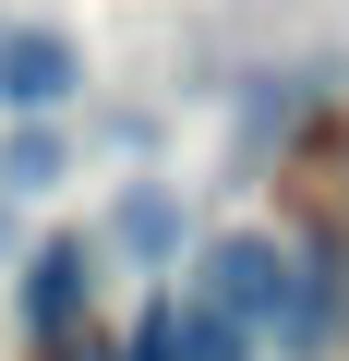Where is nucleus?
<instances>
[{
	"mask_svg": "<svg viewBox=\"0 0 349 361\" xmlns=\"http://www.w3.org/2000/svg\"><path fill=\"white\" fill-rule=\"evenodd\" d=\"M133 361H181V313H145V337H133Z\"/></svg>",
	"mask_w": 349,
	"mask_h": 361,
	"instance_id": "nucleus-7",
	"label": "nucleus"
},
{
	"mask_svg": "<svg viewBox=\"0 0 349 361\" xmlns=\"http://www.w3.org/2000/svg\"><path fill=\"white\" fill-rule=\"evenodd\" d=\"M277 337H289V349H325V337H337V289H325V265H289V301H277Z\"/></svg>",
	"mask_w": 349,
	"mask_h": 361,
	"instance_id": "nucleus-4",
	"label": "nucleus"
},
{
	"mask_svg": "<svg viewBox=\"0 0 349 361\" xmlns=\"http://www.w3.org/2000/svg\"><path fill=\"white\" fill-rule=\"evenodd\" d=\"M265 337H241V325H217V313H181V361H253Z\"/></svg>",
	"mask_w": 349,
	"mask_h": 361,
	"instance_id": "nucleus-6",
	"label": "nucleus"
},
{
	"mask_svg": "<svg viewBox=\"0 0 349 361\" xmlns=\"http://www.w3.org/2000/svg\"><path fill=\"white\" fill-rule=\"evenodd\" d=\"M277 301H289V241H265V229H229V241L205 253V289H193V313H217V325L265 337V325H277Z\"/></svg>",
	"mask_w": 349,
	"mask_h": 361,
	"instance_id": "nucleus-1",
	"label": "nucleus"
},
{
	"mask_svg": "<svg viewBox=\"0 0 349 361\" xmlns=\"http://www.w3.org/2000/svg\"><path fill=\"white\" fill-rule=\"evenodd\" d=\"M85 85V49L61 25H0V109H61Z\"/></svg>",
	"mask_w": 349,
	"mask_h": 361,
	"instance_id": "nucleus-2",
	"label": "nucleus"
},
{
	"mask_svg": "<svg viewBox=\"0 0 349 361\" xmlns=\"http://www.w3.org/2000/svg\"><path fill=\"white\" fill-rule=\"evenodd\" d=\"M85 265H97L85 241H49V253L25 265V337H61V325L85 313Z\"/></svg>",
	"mask_w": 349,
	"mask_h": 361,
	"instance_id": "nucleus-3",
	"label": "nucleus"
},
{
	"mask_svg": "<svg viewBox=\"0 0 349 361\" xmlns=\"http://www.w3.org/2000/svg\"><path fill=\"white\" fill-rule=\"evenodd\" d=\"M169 241H181V217H169V193H133V205H121V253H133V265H157Z\"/></svg>",
	"mask_w": 349,
	"mask_h": 361,
	"instance_id": "nucleus-5",
	"label": "nucleus"
}]
</instances>
